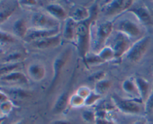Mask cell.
<instances>
[{"label": "cell", "instance_id": "obj_39", "mask_svg": "<svg viewBox=\"0 0 153 124\" xmlns=\"http://www.w3.org/2000/svg\"><path fill=\"white\" fill-rule=\"evenodd\" d=\"M9 99V97L6 94V93H4L2 91H0V102L2 103L4 102H7L8 101Z\"/></svg>", "mask_w": 153, "mask_h": 124}, {"label": "cell", "instance_id": "obj_34", "mask_svg": "<svg viewBox=\"0 0 153 124\" xmlns=\"http://www.w3.org/2000/svg\"><path fill=\"white\" fill-rule=\"evenodd\" d=\"M12 108H13V103L11 102L10 100H8V101L1 103L0 110H1V115H7V114L10 113V111L12 110Z\"/></svg>", "mask_w": 153, "mask_h": 124}, {"label": "cell", "instance_id": "obj_33", "mask_svg": "<svg viewBox=\"0 0 153 124\" xmlns=\"http://www.w3.org/2000/svg\"><path fill=\"white\" fill-rule=\"evenodd\" d=\"M105 76H106L105 72L103 71V70H101V71H98L93 73L91 76H90V77L88 78V79H89L90 81H91V82H95L96 84L97 83V82H100V81L105 79Z\"/></svg>", "mask_w": 153, "mask_h": 124}, {"label": "cell", "instance_id": "obj_36", "mask_svg": "<svg viewBox=\"0 0 153 124\" xmlns=\"http://www.w3.org/2000/svg\"><path fill=\"white\" fill-rule=\"evenodd\" d=\"M91 91H91V89H90L88 87L82 86V87H80V88L78 89L76 94H77L78 95H79L81 97H82V98H84L85 99H86L87 97H88V96L91 94Z\"/></svg>", "mask_w": 153, "mask_h": 124}, {"label": "cell", "instance_id": "obj_14", "mask_svg": "<svg viewBox=\"0 0 153 124\" xmlns=\"http://www.w3.org/2000/svg\"><path fill=\"white\" fill-rule=\"evenodd\" d=\"M67 52H64L59 56L55 58V61L53 63V70H54V76L53 79L52 80V84H51V88L53 87L55 85L56 81L58 80V77L61 75V72H62L63 68L65 66L66 63H67Z\"/></svg>", "mask_w": 153, "mask_h": 124}, {"label": "cell", "instance_id": "obj_30", "mask_svg": "<svg viewBox=\"0 0 153 124\" xmlns=\"http://www.w3.org/2000/svg\"><path fill=\"white\" fill-rule=\"evenodd\" d=\"M82 118L84 120L88 123H95L96 120H97V114L96 112L92 111L86 110L82 113Z\"/></svg>", "mask_w": 153, "mask_h": 124}, {"label": "cell", "instance_id": "obj_20", "mask_svg": "<svg viewBox=\"0 0 153 124\" xmlns=\"http://www.w3.org/2000/svg\"><path fill=\"white\" fill-rule=\"evenodd\" d=\"M29 28H28L26 22L23 19H19L13 23V34L19 38L25 39Z\"/></svg>", "mask_w": 153, "mask_h": 124}, {"label": "cell", "instance_id": "obj_13", "mask_svg": "<svg viewBox=\"0 0 153 124\" xmlns=\"http://www.w3.org/2000/svg\"><path fill=\"white\" fill-rule=\"evenodd\" d=\"M77 22L72 19L71 17H67L65 20L64 29H63L62 35L65 40L68 41H75L76 34V28H77Z\"/></svg>", "mask_w": 153, "mask_h": 124}, {"label": "cell", "instance_id": "obj_12", "mask_svg": "<svg viewBox=\"0 0 153 124\" xmlns=\"http://www.w3.org/2000/svg\"><path fill=\"white\" fill-rule=\"evenodd\" d=\"M46 10L48 14L50 15L56 20H64V19L66 20L67 19V11L64 7L60 4L52 3L48 4L46 7Z\"/></svg>", "mask_w": 153, "mask_h": 124}, {"label": "cell", "instance_id": "obj_26", "mask_svg": "<svg viewBox=\"0 0 153 124\" xmlns=\"http://www.w3.org/2000/svg\"><path fill=\"white\" fill-rule=\"evenodd\" d=\"M20 64L19 62L11 63V64H6L5 65L2 66L0 70V74L1 76H4L6 74L12 73V72L16 71V69L19 68Z\"/></svg>", "mask_w": 153, "mask_h": 124}, {"label": "cell", "instance_id": "obj_42", "mask_svg": "<svg viewBox=\"0 0 153 124\" xmlns=\"http://www.w3.org/2000/svg\"><path fill=\"white\" fill-rule=\"evenodd\" d=\"M14 124H25V123H24L23 122H21V121H19V122L16 123H14Z\"/></svg>", "mask_w": 153, "mask_h": 124}, {"label": "cell", "instance_id": "obj_8", "mask_svg": "<svg viewBox=\"0 0 153 124\" xmlns=\"http://www.w3.org/2000/svg\"><path fill=\"white\" fill-rule=\"evenodd\" d=\"M131 39L123 33L117 32L114 40L113 46H111L115 53L116 58H120L126 55L132 46Z\"/></svg>", "mask_w": 153, "mask_h": 124}, {"label": "cell", "instance_id": "obj_43", "mask_svg": "<svg viewBox=\"0 0 153 124\" xmlns=\"http://www.w3.org/2000/svg\"><path fill=\"white\" fill-rule=\"evenodd\" d=\"M152 74H153V71H152Z\"/></svg>", "mask_w": 153, "mask_h": 124}, {"label": "cell", "instance_id": "obj_24", "mask_svg": "<svg viewBox=\"0 0 153 124\" xmlns=\"http://www.w3.org/2000/svg\"><path fill=\"white\" fill-rule=\"evenodd\" d=\"M16 10V7L14 6H4L2 7L0 10V22L1 24L4 23L8 18L14 13Z\"/></svg>", "mask_w": 153, "mask_h": 124}, {"label": "cell", "instance_id": "obj_23", "mask_svg": "<svg viewBox=\"0 0 153 124\" xmlns=\"http://www.w3.org/2000/svg\"><path fill=\"white\" fill-rule=\"evenodd\" d=\"M97 55L100 56V58H101L104 62L111 61V60L116 58L114 51L112 49L111 46H105L104 48H102V49L97 53Z\"/></svg>", "mask_w": 153, "mask_h": 124}, {"label": "cell", "instance_id": "obj_15", "mask_svg": "<svg viewBox=\"0 0 153 124\" xmlns=\"http://www.w3.org/2000/svg\"><path fill=\"white\" fill-rule=\"evenodd\" d=\"M61 40H62V37L61 34H58L57 35L46 37V38L42 39V40L35 42V46L40 49L55 48L61 44Z\"/></svg>", "mask_w": 153, "mask_h": 124}, {"label": "cell", "instance_id": "obj_40", "mask_svg": "<svg viewBox=\"0 0 153 124\" xmlns=\"http://www.w3.org/2000/svg\"><path fill=\"white\" fill-rule=\"evenodd\" d=\"M132 124H146V120L144 118H140V119H138L136 121H134Z\"/></svg>", "mask_w": 153, "mask_h": 124}, {"label": "cell", "instance_id": "obj_19", "mask_svg": "<svg viewBox=\"0 0 153 124\" xmlns=\"http://www.w3.org/2000/svg\"><path fill=\"white\" fill-rule=\"evenodd\" d=\"M91 10H89V9L84 7V6L79 5L76 6L73 9L70 17H71L77 23H79V22H84V21L88 20L91 17Z\"/></svg>", "mask_w": 153, "mask_h": 124}, {"label": "cell", "instance_id": "obj_25", "mask_svg": "<svg viewBox=\"0 0 153 124\" xmlns=\"http://www.w3.org/2000/svg\"><path fill=\"white\" fill-rule=\"evenodd\" d=\"M85 99L77 94H75L70 97L69 105L73 108H79L85 105Z\"/></svg>", "mask_w": 153, "mask_h": 124}, {"label": "cell", "instance_id": "obj_7", "mask_svg": "<svg viewBox=\"0 0 153 124\" xmlns=\"http://www.w3.org/2000/svg\"><path fill=\"white\" fill-rule=\"evenodd\" d=\"M32 28L36 29H54L59 28L58 23L55 19L42 12L35 13L31 17Z\"/></svg>", "mask_w": 153, "mask_h": 124}, {"label": "cell", "instance_id": "obj_10", "mask_svg": "<svg viewBox=\"0 0 153 124\" xmlns=\"http://www.w3.org/2000/svg\"><path fill=\"white\" fill-rule=\"evenodd\" d=\"M128 11L134 15L140 23L143 25H150L152 23V18L150 12L144 6L131 7Z\"/></svg>", "mask_w": 153, "mask_h": 124}, {"label": "cell", "instance_id": "obj_27", "mask_svg": "<svg viewBox=\"0 0 153 124\" xmlns=\"http://www.w3.org/2000/svg\"><path fill=\"white\" fill-rule=\"evenodd\" d=\"M10 95L16 99H27L31 96L29 92L26 91H24L22 89H13L11 91H9Z\"/></svg>", "mask_w": 153, "mask_h": 124}, {"label": "cell", "instance_id": "obj_4", "mask_svg": "<svg viewBox=\"0 0 153 124\" xmlns=\"http://www.w3.org/2000/svg\"><path fill=\"white\" fill-rule=\"evenodd\" d=\"M151 43V37L149 36H145L135 43H133L132 46L126 54V58L130 62L137 63L143 58L147 52Z\"/></svg>", "mask_w": 153, "mask_h": 124}, {"label": "cell", "instance_id": "obj_37", "mask_svg": "<svg viewBox=\"0 0 153 124\" xmlns=\"http://www.w3.org/2000/svg\"><path fill=\"white\" fill-rule=\"evenodd\" d=\"M94 124H117L107 118H97Z\"/></svg>", "mask_w": 153, "mask_h": 124}, {"label": "cell", "instance_id": "obj_3", "mask_svg": "<svg viewBox=\"0 0 153 124\" xmlns=\"http://www.w3.org/2000/svg\"><path fill=\"white\" fill-rule=\"evenodd\" d=\"M114 27V22L111 21H104L97 25L95 34L93 37L91 42L93 43L92 48L94 52L97 54L105 46V43L113 32Z\"/></svg>", "mask_w": 153, "mask_h": 124}, {"label": "cell", "instance_id": "obj_1", "mask_svg": "<svg viewBox=\"0 0 153 124\" xmlns=\"http://www.w3.org/2000/svg\"><path fill=\"white\" fill-rule=\"evenodd\" d=\"M98 14V8L97 5H94L91 9V16L88 20L79 22L76 28V42L77 50L79 55L85 62L87 57L89 55V50L91 44V28L94 21L97 19Z\"/></svg>", "mask_w": 153, "mask_h": 124}, {"label": "cell", "instance_id": "obj_5", "mask_svg": "<svg viewBox=\"0 0 153 124\" xmlns=\"http://www.w3.org/2000/svg\"><path fill=\"white\" fill-rule=\"evenodd\" d=\"M115 107L126 114H139L141 112V106L135 99H127L117 95L111 97Z\"/></svg>", "mask_w": 153, "mask_h": 124}, {"label": "cell", "instance_id": "obj_29", "mask_svg": "<svg viewBox=\"0 0 153 124\" xmlns=\"http://www.w3.org/2000/svg\"><path fill=\"white\" fill-rule=\"evenodd\" d=\"M22 58V54L20 52H13L12 54L7 55V57L2 60V62L4 64H11V63H16L19 60Z\"/></svg>", "mask_w": 153, "mask_h": 124}, {"label": "cell", "instance_id": "obj_41", "mask_svg": "<svg viewBox=\"0 0 153 124\" xmlns=\"http://www.w3.org/2000/svg\"><path fill=\"white\" fill-rule=\"evenodd\" d=\"M53 124H71V123L67 120H57L53 123Z\"/></svg>", "mask_w": 153, "mask_h": 124}, {"label": "cell", "instance_id": "obj_6", "mask_svg": "<svg viewBox=\"0 0 153 124\" xmlns=\"http://www.w3.org/2000/svg\"><path fill=\"white\" fill-rule=\"evenodd\" d=\"M134 0H114L110 1L103 7L102 11L104 14L107 16H118L123 12L128 11L133 3Z\"/></svg>", "mask_w": 153, "mask_h": 124}, {"label": "cell", "instance_id": "obj_18", "mask_svg": "<svg viewBox=\"0 0 153 124\" xmlns=\"http://www.w3.org/2000/svg\"><path fill=\"white\" fill-rule=\"evenodd\" d=\"M122 89L127 95L129 96L131 98L135 99H140V93L138 88L134 80L131 79H127L124 80L122 83ZM141 101V99H140Z\"/></svg>", "mask_w": 153, "mask_h": 124}, {"label": "cell", "instance_id": "obj_28", "mask_svg": "<svg viewBox=\"0 0 153 124\" xmlns=\"http://www.w3.org/2000/svg\"><path fill=\"white\" fill-rule=\"evenodd\" d=\"M102 98V96L97 94L95 91H91V94L85 99V106H92L97 102V101Z\"/></svg>", "mask_w": 153, "mask_h": 124}, {"label": "cell", "instance_id": "obj_35", "mask_svg": "<svg viewBox=\"0 0 153 124\" xmlns=\"http://www.w3.org/2000/svg\"><path fill=\"white\" fill-rule=\"evenodd\" d=\"M144 110L147 114L153 113V93L150 94L149 98L144 103Z\"/></svg>", "mask_w": 153, "mask_h": 124}, {"label": "cell", "instance_id": "obj_9", "mask_svg": "<svg viewBox=\"0 0 153 124\" xmlns=\"http://www.w3.org/2000/svg\"><path fill=\"white\" fill-rule=\"evenodd\" d=\"M60 34L59 28H54V29H36V28H30L28 29V33L25 36V39L26 41L37 42L42 39L46 37H52Z\"/></svg>", "mask_w": 153, "mask_h": 124}, {"label": "cell", "instance_id": "obj_16", "mask_svg": "<svg viewBox=\"0 0 153 124\" xmlns=\"http://www.w3.org/2000/svg\"><path fill=\"white\" fill-rule=\"evenodd\" d=\"M46 68L40 64H32L28 67V75L35 82H40L46 76Z\"/></svg>", "mask_w": 153, "mask_h": 124}, {"label": "cell", "instance_id": "obj_38", "mask_svg": "<svg viewBox=\"0 0 153 124\" xmlns=\"http://www.w3.org/2000/svg\"><path fill=\"white\" fill-rule=\"evenodd\" d=\"M19 3L24 6H27V7H31V6H34L37 4V1H34V0H25V1H20Z\"/></svg>", "mask_w": 153, "mask_h": 124}, {"label": "cell", "instance_id": "obj_17", "mask_svg": "<svg viewBox=\"0 0 153 124\" xmlns=\"http://www.w3.org/2000/svg\"><path fill=\"white\" fill-rule=\"evenodd\" d=\"M1 81L9 84H27L28 82L27 76L19 71L12 72L1 76Z\"/></svg>", "mask_w": 153, "mask_h": 124}, {"label": "cell", "instance_id": "obj_21", "mask_svg": "<svg viewBox=\"0 0 153 124\" xmlns=\"http://www.w3.org/2000/svg\"><path fill=\"white\" fill-rule=\"evenodd\" d=\"M70 97L67 92H64L60 96L54 105L53 111L55 113H61L67 108L69 105Z\"/></svg>", "mask_w": 153, "mask_h": 124}, {"label": "cell", "instance_id": "obj_31", "mask_svg": "<svg viewBox=\"0 0 153 124\" xmlns=\"http://www.w3.org/2000/svg\"><path fill=\"white\" fill-rule=\"evenodd\" d=\"M105 63L97 54H90L85 60V64H99Z\"/></svg>", "mask_w": 153, "mask_h": 124}, {"label": "cell", "instance_id": "obj_22", "mask_svg": "<svg viewBox=\"0 0 153 124\" xmlns=\"http://www.w3.org/2000/svg\"><path fill=\"white\" fill-rule=\"evenodd\" d=\"M111 86V83L110 81L104 79V80H102L95 84L94 91L102 97L103 95H105L108 92Z\"/></svg>", "mask_w": 153, "mask_h": 124}, {"label": "cell", "instance_id": "obj_11", "mask_svg": "<svg viewBox=\"0 0 153 124\" xmlns=\"http://www.w3.org/2000/svg\"><path fill=\"white\" fill-rule=\"evenodd\" d=\"M137 85V88H138L139 93H140V99L142 102H146L147 99L150 96L151 92V85L149 81L146 80L144 78L141 76H137L134 79Z\"/></svg>", "mask_w": 153, "mask_h": 124}, {"label": "cell", "instance_id": "obj_32", "mask_svg": "<svg viewBox=\"0 0 153 124\" xmlns=\"http://www.w3.org/2000/svg\"><path fill=\"white\" fill-rule=\"evenodd\" d=\"M0 35H1V43H10L15 42V38L12 34H10V33L7 32V31H4L2 30H1L0 31Z\"/></svg>", "mask_w": 153, "mask_h": 124}, {"label": "cell", "instance_id": "obj_2", "mask_svg": "<svg viewBox=\"0 0 153 124\" xmlns=\"http://www.w3.org/2000/svg\"><path fill=\"white\" fill-rule=\"evenodd\" d=\"M114 27L117 32L126 34L131 40L137 41L143 37V27L137 19L133 20L130 18H122L114 23Z\"/></svg>", "mask_w": 153, "mask_h": 124}]
</instances>
